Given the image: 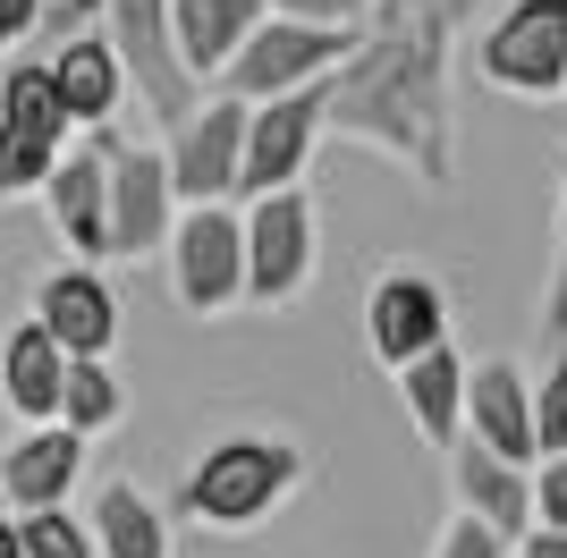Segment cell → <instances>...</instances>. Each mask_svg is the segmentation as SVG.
<instances>
[{"label":"cell","instance_id":"cell-1","mask_svg":"<svg viewBox=\"0 0 567 558\" xmlns=\"http://www.w3.org/2000/svg\"><path fill=\"white\" fill-rule=\"evenodd\" d=\"M474 0H364L355 51L322 85V136L364 144L424 195L457 186V85L450 43Z\"/></svg>","mask_w":567,"mask_h":558},{"label":"cell","instance_id":"cell-2","mask_svg":"<svg viewBox=\"0 0 567 558\" xmlns=\"http://www.w3.org/2000/svg\"><path fill=\"white\" fill-rule=\"evenodd\" d=\"M306 483V448L297 441H262V432H237V441H213L187 465V516L213 525V534H246L271 508H288Z\"/></svg>","mask_w":567,"mask_h":558},{"label":"cell","instance_id":"cell-3","mask_svg":"<svg viewBox=\"0 0 567 558\" xmlns=\"http://www.w3.org/2000/svg\"><path fill=\"white\" fill-rule=\"evenodd\" d=\"M169 297L195 322H220L246 304V220L237 204H187L169 220Z\"/></svg>","mask_w":567,"mask_h":558},{"label":"cell","instance_id":"cell-4","mask_svg":"<svg viewBox=\"0 0 567 558\" xmlns=\"http://www.w3.org/2000/svg\"><path fill=\"white\" fill-rule=\"evenodd\" d=\"M474 69L508 102H559L567 93V0H508L483 25Z\"/></svg>","mask_w":567,"mask_h":558},{"label":"cell","instance_id":"cell-5","mask_svg":"<svg viewBox=\"0 0 567 558\" xmlns=\"http://www.w3.org/2000/svg\"><path fill=\"white\" fill-rule=\"evenodd\" d=\"M69 111H60V93H51V69L43 60H9L0 69V204H18V195H43L51 162L69 153Z\"/></svg>","mask_w":567,"mask_h":558},{"label":"cell","instance_id":"cell-6","mask_svg":"<svg viewBox=\"0 0 567 558\" xmlns=\"http://www.w3.org/2000/svg\"><path fill=\"white\" fill-rule=\"evenodd\" d=\"M246 220V304L288 313L313 279V195L306 186H271L255 204H237Z\"/></svg>","mask_w":567,"mask_h":558},{"label":"cell","instance_id":"cell-7","mask_svg":"<svg viewBox=\"0 0 567 558\" xmlns=\"http://www.w3.org/2000/svg\"><path fill=\"white\" fill-rule=\"evenodd\" d=\"M355 51V25H306V18H262L237 60L220 69L213 93H237V102H262V93H297V85H322Z\"/></svg>","mask_w":567,"mask_h":558},{"label":"cell","instance_id":"cell-8","mask_svg":"<svg viewBox=\"0 0 567 558\" xmlns=\"http://www.w3.org/2000/svg\"><path fill=\"white\" fill-rule=\"evenodd\" d=\"M102 34H111L136 102L153 111V127L169 136V127L204 102V85H195V76L178 69V51H169V0H102Z\"/></svg>","mask_w":567,"mask_h":558},{"label":"cell","instance_id":"cell-9","mask_svg":"<svg viewBox=\"0 0 567 558\" xmlns=\"http://www.w3.org/2000/svg\"><path fill=\"white\" fill-rule=\"evenodd\" d=\"M313 153H322V85L262 93L246 102V153H237V204H255L271 186H306Z\"/></svg>","mask_w":567,"mask_h":558},{"label":"cell","instance_id":"cell-10","mask_svg":"<svg viewBox=\"0 0 567 558\" xmlns=\"http://www.w3.org/2000/svg\"><path fill=\"white\" fill-rule=\"evenodd\" d=\"M237 153H246V102H237V93H204L162 136L178 211L187 204H237Z\"/></svg>","mask_w":567,"mask_h":558},{"label":"cell","instance_id":"cell-11","mask_svg":"<svg viewBox=\"0 0 567 558\" xmlns=\"http://www.w3.org/2000/svg\"><path fill=\"white\" fill-rule=\"evenodd\" d=\"M43 211H51V237L69 246V262H111V127L51 162L43 178Z\"/></svg>","mask_w":567,"mask_h":558},{"label":"cell","instance_id":"cell-12","mask_svg":"<svg viewBox=\"0 0 567 558\" xmlns=\"http://www.w3.org/2000/svg\"><path fill=\"white\" fill-rule=\"evenodd\" d=\"M364 339H373L381 372L415 364L424 348L450 339V288H441L424 262H390V271L373 279V297H364Z\"/></svg>","mask_w":567,"mask_h":558},{"label":"cell","instance_id":"cell-13","mask_svg":"<svg viewBox=\"0 0 567 558\" xmlns=\"http://www.w3.org/2000/svg\"><path fill=\"white\" fill-rule=\"evenodd\" d=\"M178 195H169L162 144H118L111 136V262H153L169 246Z\"/></svg>","mask_w":567,"mask_h":558},{"label":"cell","instance_id":"cell-14","mask_svg":"<svg viewBox=\"0 0 567 558\" xmlns=\"http://www.w3.org/2000/svg\"><path fill=\"white\" fill-rule=\"evenodd\" d=\"M466 441H483L508 465H534V381L517 355L466 364Z\"/></svg>","mask_w":567,"mask_h":558},{"label":"cell","instance_id":"cell-15","mask_svg":"<svg viewBox=\"0 0 567 558\" xmlns=\"http://www.w3.org/2000/svg\"><path fill=\"white\" fill-rule=\"evenodd\" d=\"M34 322H43L69 355H111L118 288L102 279V262H60V271H43V288H34Z\"/></svg>","mask_w":567,"mask_h":558},{"label":"cell","instance_id":"cell-16","mask_svg":"<svg viewBox=\"0 0 567 558\" xmlns=\"http://www.w3.org/2000/svg\"><path fill=\"white\" fill-rule=\"evenodd\" d=\"M85 483V441L69 423H25L18 441L0 448V499L9 508H69V490Z\"/></svg>","mask_w":567,"mask_h":558},{"label":"cell","instance_id":"cell-17","mask_svg":"<svg viewBox=\"0 0 567 558\" xmlns=\"http://www.w3.org/2000/svg\"><path fill=\"white\" fill-rule=\"evenodd\" d=\"M441 457H450L457 508H466V516H483V525H492L499 541H517L525 525H534V465L492 457V448H483V441H466V432H457V441L441 448Z\"/></svg>","mask_w":567,"mask_h":558},{"label":"cell","instance_id":"cell-18","mask_svg":"<svg viewBox=\"0 0 567 558\" xmlns=\"http://www.w3.org/2000/svg\"><path fill=\"white\" fill-rule=\"evenodd\" d=\"M43 69H51V93H60L69 127H111L118 102H127V69H118L111 34H94V25L60 34V51H51Z\"/></svg>","mask_w":567,"mask_h":558},{"label":"cell","instance_id":"cell-19","mask_svg":"<svg viewBox=\"0 0 567 558\" xmlns=\"http://www.w3.org/2000/svg\"><path fill=\"white\" fill-rule=\"evenodd\" d=\"M262 25V0H169V51L195 85H220L237 43Z\"/></svg>","mask_w":567,"mask_h":558},{"label":"cell","instance_id":"cell-20","mask_svg":"<svg viewBox=\"0 0 567 558\" xmlns=\"http://www.w3.org/2000/svg\"><path fill=\"white\" fill-rule=\"evenodd\" d=\"M390 381H399V406H406V423H415L424 448H450L457 432H466V355H457L450 339L424 348L415 364H399Z\"/></svg>","mask_w":567,"mask_h":558},{"label":"cell","instance_id":"cell-21","mask_svg":"<svg viewBox=\"0 0 567 558\" xmlns=\"http://www.w3.org/2000/svg\"><path fill=\"white\" fill-rule=\"evenodd\" d=\"M60 381H69V348L43 322H18L0 339V406L18 423H60Z\"/></svg>","mask_w":567,"mask_h":558},{"label":"cell","instance_id":"cell-22","mask_svg":"<svg viewBox=\"0 0 567 558\" xmlns=\"http://www.w3.org/2000/svg\"><path fill=\"white\" fill-rule=\"evenodd\" d=\"M85 534H94V558H169V525H162V508H153L136 483L94 490Z\"/></svg>","mask_w":567,"mask_h":558},{"label":"cell","instance_id":"cell-23","mask_svg":"<svg viewBox=\"0 0 567 558\" xmlns=\"http://www.w3.org/2000/svg\"><path fill=\"white\" fill-rule=\"evenodd\" d=\"M118 415H127V390H118L111 355H69V381H60V423H69L76 441H102Z\"/></svg>","mask_w":567,"mask_h":558},{"label":"cell","instance_id":"cell-24","mask_svg":"<svg viewBox=\"0 0 567 558\" xmlns=\"http://www.w3.org/2000/svg\"><path fill=\"white\" fill-rule=\"evenodd\" d=\"M18 550L25 558H94V534L69 508H25L18 516Z\"/></svg>","mask_w":567,"mask_h":558},{"label":"cell","instance_id":"cell-25","mask_svg":"<svg viewBox=\"0 0 567 558\" xmlns=\"http://www.w3.org/2000/svg\"><path fill=\"white\" fill-rule=\"evenodd\" d=\"M534 457H567V348L534 381Z\"/></svg>","mask_w":567,"mask_h":558},{"label":"cell","instance_id":"cell-26","mask_svg":"<svg viewBox=\"0 0 567 558\" xmlns=\"http://www.w3.org/2000/svg\"><path fill=\"white\" fill-rule=\"evenodd\" d=\"M543 330L567 348V169H559V229H550V288H543Z\"/></svg>","mask_w":567,"mask_h":558},{"label":"cell","instance_id":"cell-27","mask_svg":"<svg viewBox=\"0 0 567 558\" xmlns=\"http://www.w3.org/2000/svg\"><path fill=\"white\" fill-rule=\"evenodd\" d=\"M432 558H508V541L483 525V516H466L457 508L450 525H441V541H432Z\"/></svg>","mask_w":567,"mask_h":558},{"label":"cell","instance_id":"cell-28","mask_svg":"<svg viewBox=\"0 0 567 558\" xmlns=\"http://www.w3.org/2000/svg\"><path fill=\"white\" fill-rule=\"evenodd\" d=\"M534 525L567 534V457H534Z\"/></svg>","mask_w":567,"mask_h":558},{"label":"cell","instance_id":"cell-29","mask_svg":"<svg viewBox=\"0 0 567 558\" xmlns=\"http://www.w3.org/2000/svg\"><path fill=\"white\" fill-rule=\"evenodd\" d=\"M262 18H306V25H364V0H262Z\"/></svg>","mask_w":567,"mask_h":558},{"label":"cell","instance_id":"cell-30","mask_svg":"<svg viewBox=\"0 0 567 558\" xmlns=\"http://www.w3.org/2000/svg\"><path fill=\"white\" fill-rule=\"evenodd\" d=\"M34 25H43V9H34V0H0V51H18Z\"/></svg>","mask_w":567,"mask_h":558},{"label":"cell","instance_id":"cell-31","mask_svg":"<svg viewBox=\"0 0 567 558\" xmlns=\"http://www.w3.org/2000/svg\"><path fill=\"white\" fill-rule=\"evenodd\" d=\"M34 9H43V25H60V34H76L85 18H102V0H34ZM43 25H34V34H43Z\"/></svg>","mask_w":567,"mask_h":558},{"label":"cell","instance_id":"cell-32","mask_svg":"<svg viewBox=\"0 0 567 558\" xmlns=\"http://www.w3.org/2000/svg\"><path fill=\"white\" fill-rule=\"evenodd\" d=\"M508 558H567V534L559 525H525V534L508 541Z\"/></svg>","mask_w":567,"mask_h":558},{"label":"cell","instance_id":"cell-33","mask_svg":"<svg viewBox=\"0 0 567 558\" xmlns=\"http://www.w3.org/2000/svg\"><path fill=\"white\" fill-rule=\"evenodd\" d=\"M0 558H25V550H18V525H0Z\"/></svg>","mask_w":567,"mask_h":558}]
</instances>
